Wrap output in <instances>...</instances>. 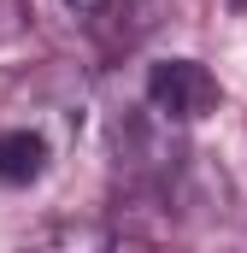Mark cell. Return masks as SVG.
Instances as JSON below:
<instances>
[{"mask_svg": "<svg viewBox=\"0 0 247 253\" xmlns=\"http://www.w3.org/2000/svg\"><path fill=\"white\" fill-rule=\"evenodd\" d=\"M141 100L165 124L188 129V124H200V118H212L224 106V88H218V77L200 59H153L147 65V83H141Z\"/></svg>", "mask_w": 247, "mask_h": 253, "instance_id": "obj_1", "label": "cell"}, {"mask_svg": "<svg viewBox=\"0 0 247 253\" xmlns=\"http://www.w3.org/2000/svg\"><path fill=\"white\" fill-rule=\"evenodd\" d=\"M53 165V141L36 124H6L0 129V189H30Z\"/></svg>", "mask_w": 247, "mask_h": 253, "instance_id": "obj_2", "label": "cell"}, {"mask_svg": "<svg viewBox=\"0 0 247 253\" xmlns=\"http://www.w3.org/2000/svg\"><path fill=\"white\" fill-rule=\"evenodd\" d=\"M77 18H100V12H112V0H65Z\"/></svg>", "mask_w": 247, "mask_h": 253, "instance_id": "obj_3", "label": "cell"}, {"mask_svg": "<svg viewBox=\"0 0 247 253\" xmlns=\"http://www.w3.org/2000/svg\"><path fill=\"white\" fill-rule=\"evenodd\" d=\"M230 6H236V12H247V0H230Z\"/></svg>", "mask_w": 247, "mask_h": 253, "instance_id": "obj_4", "label": "cell"}]
</instances>
